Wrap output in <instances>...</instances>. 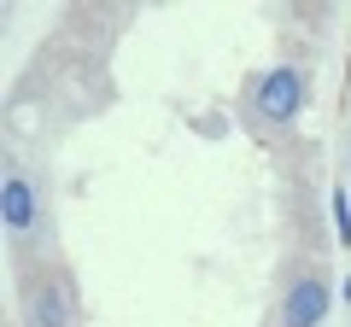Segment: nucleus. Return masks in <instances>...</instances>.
<instances>
[{"instance_id":"nucleus-1","label":"nucleus","mask_w":351,"mask_h":327,"mask_svg":"<svg viewBox=\"0 0 351 327\" xmlns=\"http://www.w3.org/2000/svg\"><path fill=\"white\" fill-rule=\"evenodd\" d=\"M24 327H76V287L59 269H36L24 287Z\"/></svg>"},{"instance_id":"nucleus-2","label":"nucleus","mask_w":351,"mask_h":327,"mask_svg":"<svg viewBox=\"0 0 351 327\" xmlns=\"http://www.w3.org/2000/svg\"><path fill=\"white\" fill-rule=\"evenodd\" d=\"M252 112L263 117V123H293V117L304 112V70L299 64H269V70L252 82Z\"/></svg>"},{"instance_id":"nucleus-3","label":"nucleus","mask_w":351,"mask_h":327,"mask_svg":"<svg viewBox=\"0 0 351 327\" xmlns=\"http://www.w3.org/2000/svg\"><path fill=\"white\" fill-rule=\"evenodd\" d=\"M334 310V287H328L322 269H299L281 292V327H322Z\"/></svg>"},{"instance_id":"nucleus-4","label":"nucleus","mask_w":351,"mask_h":327,"mask_svg":"<svg viewBox=\"0 0 351 327\" xmlns=\"http://www.w3.org/2000/svg\"><path fill=\"white\" fill-rule=\"evenodd\" d=\"M0 216H6V234H36L41 222V199H36V181L29 176H6V187H0Z\"/></svg>"},{"instance_id":"nucleus-5","label":"nucleus","mask_w":351,"mask_h":327,"mask_svg":"<svg viewBox=\"0 0 351 327\" xmlns=\"http://www.w3.org/2000/svg\"><path fill=\"white\" fill-rule=\"evenodd\" d=\"M334 234H339V246H351V187H334Z\"/></svg>"},{"instance_id":"nucleus-6","label":"nucleus","mask_w":351,"mask_h":327,"mask_svg":"<svg viewBox=\"0 0 351 327\" xmlns=\"http://www.w3.org/2000/svg\"><path fill=\"white\" fill-rule=\"evenodd\" d=\"M339 298H346V304H351V275H346V280H339Z\"/></svg>"},{"instance_id":"nucleus-7","label":"nucleus","mask_w":351,"mask_h":327,"mask_svg":"<svg viewBox=\"0 0 351 327\" xmlns=\"http://www.w3.org/2000/svg\"><path fill=\"white\" fill-rule=\"evenodd\" d=\"M346 170H351V152H346Z\"/></svg>"}]
</instances>
